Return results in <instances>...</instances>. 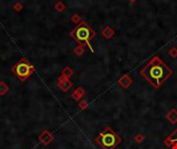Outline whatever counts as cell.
<instances>
[{"mask_svg": "<svg viewBox=\"0 0 177 149\" xmlns=\"http://www.w3.org/2000/svg\"><path fill=\"white\" fill-rule=\"evenodd\" d=\"M173 72L159 57H153L141 70L142 77L154 88H160Z\"/></svg>", "mask_w": 177, "mask_h": 149, "instance_id": "6da1fadb", "label": "cell"}, {"mask_svg": "<svg viewBox=\"0 0 177 149\" xmlns=\"http://www.w3.org/2000/svg\"><path fill=\"white\" fill-rule=\"evenodd\" d=\"M122 139L110 126H107L95 138V143L102 149H115L121 143Z\"/></svg>", "mask_w": 177, "mask_h": 149, "instance_id": "7a4b0ae2", "label": "cell"}, {"mask_svg": "<svg viewBox=\"0 0 177 149\" xmlns=\"http://www.w3.org/2000/svg\"><path fill=\"white\" fill-rule=\"evenodd\" d=\"M71 36L75 39V41L77 43H79L81 46L87 45L91 49L90 46V41L91 39L95 36V32L88 26L86 23H81L80 25H78L73 31H71Z\"/></svg>", "mask_w": 177, "mask_h": 149, "instance_id": "3957f363", "label": "cell"}, {"mask_svg": "<svg viewBox=\"0 0 177 149\" xmlns=\"http://www.w3.org/2000/svg\"><path fill=\"white\" fill-rule=\"evenodd\" d=\"M34 68L30 63H28V61L25 59H21L16 65L12 68V73L17 76L20 80L24 81L33 73Z\"/></svg>", "mask_w": 177, "mask_h": 149, "instance_id": "277c9868", "label": "cell"}, {"mask_svg": "<svg viewBox=\"0 0 177 149\" xmlns=\"http://www.w3.org/2000/svg\"><path fill=\"white\" fill-rule=\"evenodd\" d=\"M165 145L171 149H177V129H174L165 140Z\"/></svg>", "mask_w": 177, "mask_h": 149, "instance_id": "5b68a950", "label": "cell"}, {"mask_svg": "<svg viewBox=\"0 0 177 149\" xmlns=\"http://www.w3.org/2000/svg\"><path fill=\"white\" fill-rule=\"evenodd\" d=\"M39 141L44 144V145H49L52 141L54 140V135L48 131H45L42 133V135L39 137Z\"/></svg>", "mask_w": 177, "mask_h": 149, "instance_id": "8992f818", "label": "cell"}, {"mask_svg": "<svg viewBox=\"0 0 177 149\" xmlns=\"http://www.w3.org/2000/svg\"><path fill=\"white\" fill-rule=\"evenodd\" d=\"M71 87V81H69V80L67 79L66 77L62 76V77L59 79V88H60L62 91L65 92V91H67V90H68Z\"/></svg>", "mask_w": 177, "mask_h": 149, "instance_id": "52a82bcc", "label": "cell"}, {"mask_svg": "<svg viewBox=\"0 0 177 149\" xmlns=\"http://www.w3.org/2000/svg\"><path fill=\"white\" fill-rule=\"evenodd\" d=\"M167 120L169 122H171L172 124H176L177 123V110L174 108H172L169 112L167 113V116H166Z\"/></svg>", "mask_w": 177, "mask_h": 149, "instance_id": "ba28073f", "label": "cell"}, {"mask_svg": "<svg viewBox=\"0 0 177 149\" xmlns=\"http://www.w3.org/2000/svg\"><path fill=\"white\" fill-rule=\"evenodd\" d=\"M132 79H130V77H128L127 75H125V76H123V77L121 78L120 80H118V83L120 84V85L122 86L123 88H127V87H130V84H132Z\"/></svg>", "mask_w": 177, "mask_h": 149, "instance_id": "9c48e42d", "label": "cell"}, {"mask_svg": "<svg viewBox=\"0 0 177 149\" xmlns=\"http://www.w3.org/2000/svg\"><path fill=\"white\" fill-rule=\"evenodd\" d=\"M84 93H85V92H84L83 88H81V87L77 88V89L74 91V93L71 94V98H73V100H78L84 95Z\"/></svg>", "mask_w": 177, "mask_h": 149, "instance_id": "30bf717a", "label": "cell"}, {"mask_svg": "<svg viewBox=\"0 0 177 149\" xmlns=\"http://www.w3.org/2000/svg\"><path fill=\"white\" fill-rule=\"evenodd\" d=\"M8 91V86L4 82H0V95H4Z\"/></svg>", "mask_w": 177, "mask_h": 149, "instance_id": "8fae6325", "label": "cell"}, {"mask_svg": "<svg viewBox=\"0 0 177 149\" xmlns=\"http://www.w3.org/2000/svg\"><path fill=\"white\" fill-rule=\"evenodd\" d=\"M134 140L136 141V143H142V142L145 140V137L141 133H139L134 137Z\"/></svg>", "mask_w": 177, "mask_h": 149, "instance_id": "7c38bea8", "label": "cell"}, {"mask_svg": "<svg viewBox=\"0 0 177 149\" xmlns=\"http://www.w3.org/2000/svg\"><path fill=\"white\" fill-rule=\"evenodd\" d=\"M87 107H88V102L86 100H81L79 102V108L81 110H85V109H87Z\"/></svg>", "mask_w": 177, "mask_h": 149, "instance_id": "4fadbf2b", "label": "cell"}, {"mask_svg": "<svg viewBox=\"0 0 177 149\" xmlns=\"http://www.w3.org/2000/svg\"><path fill=\"white\" fill-rule=\"evenodd\" d=\"M62 75L64 76V77H71V75H73V71L71 70V68H66L64 71H63V73H62Z\"/></svg>", "mask_w": 177, "mask_h": 149, "instance_id": "5bb4252c", "label": "cell"}, {"mask_svg": "<svg viewBox=\"0 0 177 149\" xmlns=\"http://www.w3.org/2000/svg\"><path fill=\"white\" fill-rule=\"evenodd\" d=\"M75 53L78 54V55H81V54H83V47H82V46H80V47L76 48Z\"/></svg>", "mask_w": 177, "mask_h": 149, "instance_id": "9a60e30c", "label": "cell"}, {"mask_svg": "<svg viewBox=\"0 0 177 149\" xmlns=\"http://www.w3.org/2000/svg\"><path fill=\"white\" fill-rule=\"evenodd\" d=\"M170 55H171L172 57H176L177 56V50L175 49V48H173L172 51H170Z\"/></svg>", "mask_w": 177, "mask_h": 149, "instance_id": "2e32d148", "label": "cell"}]
</instances>
